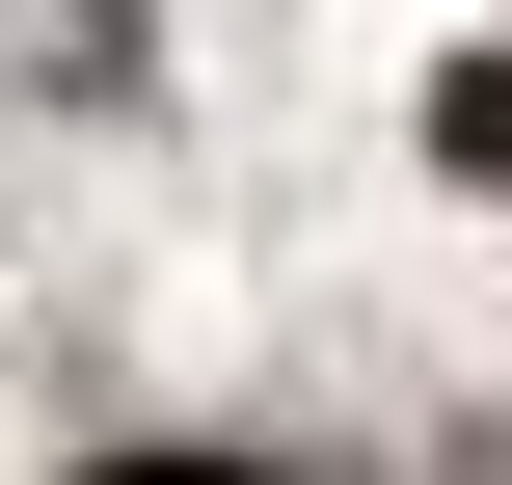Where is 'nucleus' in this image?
Segmentation results:
<instances>
[{"label":"nucleus","instance_id":"obj_1","mask_svg":"<svg viewBox=\"0 0 512 485\" xmlns=\"http://www.w3.org/2000/svg\"><path fill=\"white\" fill-rule=\"evenodd\" d=\"M432 135H459V189H512V27L459 54V81H432Z\"/></svg>","mask_w":512,"mask_h":485},{"label":"nucleus","instance_id":"obj_2","mask_svg":"<svg viewBox=\"0 0 512 485\" xmlns=\"http://www.w3.org/2000/svg\"><path fill=\"white\" fill-rule=\"evenodd\" d=\"M135 485H243V459H135Z\"/></svg>","mask_w":512,"mask_h":485}]
</instances>
